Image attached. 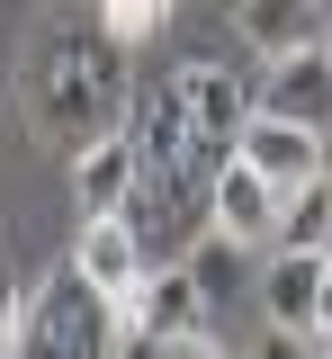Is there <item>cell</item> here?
<instances>
[{
    "mask_svg": "<svg viewBox=\"0 0 332 359\" xmlns=\"http://www.w3.org/2000/svg\"><path fill=\"white\" fill-rule=\"evenodd\" d=\"M305 341L332 351V261H324V287H314V323H305Z\"/></svg>",
    "mask_w": 332,
    "mask_h": 359,
    "instance_id": "19",
    "label": "cell"
},
{
    "mask_svg": "<svg viewBox=\"0 0 332 359\" xmlns=\"http://www.w3.org/2000/svg\"><path fill=\"white\" fill-rule=\"evenodd\" d=\"M126 135H135V162H144V171H225V162H234V153L216 162V153L198 144L189 99H180L171 81H162V90H144V108L126 117Z\"/></svg>",
    "mask_w": 332,
    "mask_h": 359,
    "instance_id": "5",
    "label": "cell"
},
{
    "mask_svg": "<svg viewBox=\"0 0 332 359\" xmlns=\"http://www.w3.org/2000/svg\"><path fill=\"white\" fill-rule=\"evenodd\" d=\"M324 0H234V36L261 54V63H287V54H314L324 45Z\"/></svg>",
    "mask_w": 332,
    "mask_h": 359,
    "instance_id": "11",
    "label": "cell"
},
{
    "mask_svg": "<svg viewBox=\"0 0 332 359\" xmlns=\"http://www.w3.org/2000/svg\"><path fill=\"white\" fill-rule=\"evenodd\" d=\"M279 252H332V171L305 180V189H287V207H279Z\"/></svg>",
    "mask_w": 332,
    "mask_h": 359,
    "instance_id": "15",
    "label": "cell"
},
{
    "mask_svg": "<svg viewBox=\"0 0 332 359\" xmlns=\"http://www.w3.org/2000/svg\"><path fill=\"white\" fill-rule=\"evenodd\" d=\"M279 207L287 198L251 171V162H225L216 189H207V224H216L225 243H242V252H270V243H279Z\"/></svg>",
    "mask_w": 332,
    "mask_h": 359,
    "instance_id": "8",
    "label": "cell"
},
{
    "mask_svg": "<svg viewBox=\"0 0 332 359\" xmlns=\"http://www.w3.org/2000/svg\"><path fill=\"white\" fill-rule=\"evenodd\" d=\"M207 189H216V171H144L135 198H126V224H135L144 261H189V243L207 233Z\"/></svg>",
    "mask_w": 332,
    "mask_h": 359,
    "instance_id": "3",
    "label": "cell"
},
{
    "mask_svg": "<svg viewBox=\"0 0 332 359\" xmlns=\"http://www.w3.org/2000/svg\"><path fill=\"white\" fill-rule=\"evenodd\" d=\"M251 117H279V126H305V135L332 144V63H324V45L270 63V81L251 90Z\"/></svg>",
    "mask_w": 332,
    "mask_h": 359,
    "instance_id": "7",
    "label": "cell"
},
{
    "mask_svg": "<svg viewBox=\"0 0 332 359\" xmlns=\"http://www.w3.org/2000/svg\"><path fill=\"white\" fill-rule=\"evenodd\" d=\"M324 261H332V252H270V269H261V306H270V332H305V323H314Z\"/></svg>",
    "mask_w": 332,
    "mask_h": 359,
    "instance_id": "13",
    "label": "cell"
},
{
    "mask_svg": "<svg viewBox=\"0 0 332 359\" xmlns=\"http://www.w3.org/2000/svg\"><path fill=\"white\" fill-rule=\"evenodd\" d=\"M18 359H135V332H126V314L108 306L99 287H81L72 269H54L46 287L27 297Z\"/></svg>",
    "mask_w": 332,
    "mask_h": 359,
    "instance_id": "2",
    "label": "cell"
},
{
    "mask_svg": "<svg viewBox=\"0 0 332 359\" xmlns=\"http://www.w3.org/2000/svg\"><path fill=\"white\" fill-rule=\"evenodd\" d=\"M171 90L189 99V126H198V144H207V153L225 162V153H234V135L251 126V90H242L234 72H225V63H180V72H171Z\"/></svg>",
    "mask_w": 332,
    "mask_h": 359,
    "instance_id": "10",
    "label": "cell"
},
{
    "mask_svg": "<svg viewBox=\"0 0 332 359\" xmlns=\"http://www.w3.org/2000/svg\"><path fill=\"white\" fill-rule=\"evenodd\" d=\"M251 261H261V252H242V243H225V233L207 224V233L189 243V261H180V269L198 278V297H207V314H216V306H234V297L261 287V269H251Z\"/></svg>",
    "mask_w": 332,
    "mask_h": 359,
    "instance_id": "14",
    "label": "cell"
},
{
    "mask_svg": "<svg viewBox=\"0 0 332 359\" xmlns=\"http://www.w3.org/2000/svg\"><path fill=\"white\" fill-rule=\"evenodd\" d=\"M144 269H153V261H144V243H135V224H126V216H90L81 233H72V278H81V287H99L117 314L135 306Z\"/></svg>",
    "mask_w": 332,
    "mask_h": 359,
    "instance_id": "6",
    "label": "cell"
},
{
    "mask_svg": "<svg viewBox=\"0 0 332 359\" xmlns=\"http://www.w3.org/2000/svg\"><path fill=\"white\" fill-rule=\"evenodd\" d=\"M153 359H234L216 332H189V341H171V351H153Z\"/></svg>",
    "mask_w": 332,
    "mask_h": 359,
    "instance_id": "20",
    "label": "cell"
},
{
    "mask_svg": "<svg viewBox=\"0 0 332 359\" xmlns=\"http://www.w3.org/2000/svg\"><path fill=\"white\" fill-rule=\"evenodd\" d=\"M135 180H144V162H135V135H126V126L99 135L90 153H72V207H81V224H90V216H126Z\"/></svg>",
    "mask_w": 332,
    "mask_h": 359,
    "instance_id": "12",
    "label": "cell"
},
{
    "mask_svg": "<svg viewBox=\"0 0 332 359\" xmlns=\"http://www.w3.org/2000/svg\"><path fill=\"white\" fill-rule=\"evenodd\" d=\"M251 359H324V351H314L305 332H261V351H251Z\"/></svg>",
    "mask_w": 332,
    "mask_h": 359,
    "instance_id": "18",
    "label": "cell"
},
{
    "mask_svg": "<svg viewBox=\"0 0 332 359\" xmlns=\"http://www.w3.org/2000/svg\"><path fill=\"white\" fill-rule=\"evenodd\" d=\"M162 18H171V0H99V27H108V36H117V45H135V36H153Z\"/></svg>",
    "mask_w": 332,
    "mask_h": 359,
    "instance_id": "16",
    "label": "cell"
},
{
    "mask_svg": "<svg viewBox=\"0 0 332 359\" xmlns=\"http://www.w3.org/2000/svg\"><path fill=\"white\" fill-rule=\"evenodd\" d=\"M324 359H332V351H324Z\"/></svg>",
    "mask_w": 332,
    "mask_h": 359,
    "instance_id": "22",
    "label": "cell"
},
{
    "mask_svg": "<svg viewBox=\"0 0 332 359\" xmlns=\"http://www.w3.org/2000/svg\"><path fill=\"white\" fill-rule=\"evenodd\" d=\"M18 332H27V297H18V278L0 269V359H18Z\"/></svg>",
    "mask_w": 332,
    "mask_h": 359,
    "instance_id": "17",
    "label": "cell"
},
{
    "mask_svg": "<svg viewBox=\"0 0 332 359\" xmlns=\"http://www.w3.org/2000/svg\"><path fill=\"white\" fill-rule=\"evenodd\" d=\"M234 162H251V171L287 198V189H305V180L332 171V144H324V135H305V126H279V117H251V126L234 135Z\"/></svg>",
    "mask_w": 332,
    "mask_h": 359,
    "instance_id": "9",
    "label": "cell"
},
{
    "mask_svg": "<svg viewBox=\"0 0 332 359\" xmlns=\"http://www.w3.org/2000/svg\"><path fill=\"white\" fill-rule=\"evenodd\" d=\"M216 314H207V297H198V278L180 261L144 269L135 306H126V332H135V351H171V341H189V332H207Z\"/></svg>",
    "mask_w": 332,
    "mask_h": 359,
    "instance_id": "4",
    "label": "cell"
},
{
    "mask_svg": "<svg viewBox=\"0 0 332 359\" xmlns=\"http://www.w3.org/2000/svg\"><path fill=\"white\" fill-rule=\"evenodd\" d=\"M27 108H36V135H46L54 153H90L99 135L126 126V108H135V90H126V45L108 36V27H54L36 45V90H27Z\"/></svg>",
    "mask_w": 332,
    "mask_h": 359,
    "instance_id": "1",
    "label": "cell"
},
{
    "mask_svg": "<svg viewBox=\"0 0 332 359\" xmlns=\"http://www.w3.org/2000/svg\"><path fill=\"white\" fill-rule=\"evenodd\" d=\"M324 63H332V27H324Z\"/></svg>",
    "mask_w": 332,
    "mask_h": 359,
    "instance_id": "21",
    "label": "cell"
}]
</instances>
